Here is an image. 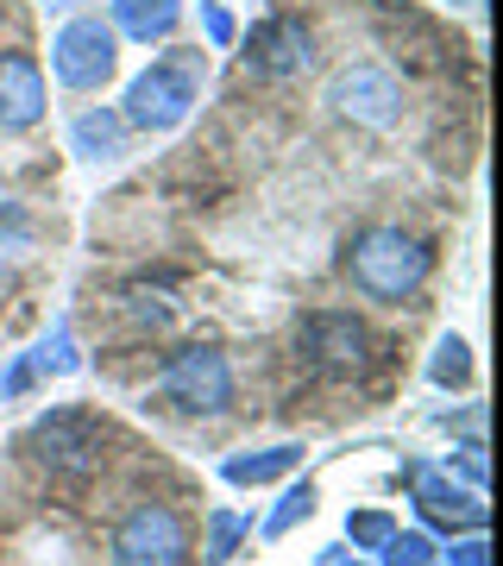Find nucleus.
<instances>
[{"label":"nucleus","mask_w":503,"mask_h":566,"mask_svg":"<svg viewBox=\"0 0 503 566\" xmlns=\"http://www.w3.org/2000/svg\"><path fill=\"white\" fill-rule=\"evenodd\" d=\"M51 63H57V76L70 82V88H95V82L114 76V32L101 20L63 25L57 44H51Z\"/></svg>","instance_id":"nucleus-5"},{"label":"nucleus","mask_w":503,"mask_h":566,"mask_svg":"<svg viewBox=\"0 0 503 566\" xmlns=\"http://www.w3.org/2000/svg\"><path fill=\"white\" fill-rule=\"evenodd\" d=\"M428 271H434V252H428L416 233H402V227H371V233H359L353 252H346V277H353V290L371 296V303H402V296H416L428 283Z\"/></svg>","instance_id":"nucleus-1"},{"label":"nucleus","mask_w":503,"mask_h":566,"mask_svg":"<svg viewBox=\"0 0 503 566\" xmlns=\"http://www.w3.org/2000/svg\"><path fill=\"white\" fill-rule=\"evenodd\" d=\"M245 63H252L259 76H302V70L315 63V39H308L302 20L271 13V20L252 32V44H245Z\"/></svg>","instance_id":"nucleus-6"},{"label":"nucleus","mask_w":503,"mask_h":566,"mask_svg":"<svg viewBox=\"0 0 503 566\" xmlns=\"http://www.w3.org/2000/svg\"><path fill=\"white\" fill-rule=\"evenodd\" d=\"M315 334H322V359H334V365H359L365 327L353 322V315H322V322H315Z\"/></svg>","instance_id":"nucleus-10"},{"label":"nucleus","mask_w":503,"mask_h":566,"mask_svg":"<svg viewBox=\"0 0 503 566\" xmlns=\"http://www.w3.org/2000/svg\"><path fill=\"white\" fill-rule=\"evenodd\" d=\"M76 145L88 151V158H114V151H120V120H114V114H82Z\"/></svg>","instance_id":"nucleus-11"},{"label":"nucleus","mask_w":503,"mask_h":566,"mask_svg":"<svg viewBox=\"0 0 503 566\" xmlns=\"http://www.w3.org/2000/svg\"><path fill=\"white\" fill-rule=\"evenodd\" d=\"M32 245V221H25L20 208L0 202V252H25Z\"/></svg>","instance_id":"nucleus-12"},{"label":"nucleus","mask_w":503,"mask_h":566,"mask_svg":"<svg viewBox=\"0 0 503 566\" xmlns=\"http://www.w3.org/2000/svg\"><path fill=\"white\" fill-rule=\"evenodd\" d=\"M114 566H189V528L177 510L145 504L114 535Z\"/></svg>","instance_id":"nucleus-3"},{"label":"nucleus","mask_w":503,"mask_h":566,"mask_svg":"<svg viewBox=\"0 0 503 566\" xmlns=\"http://www.w3.org/2000/svg\"><path fill=\"white\" fill-rule=\"evenodd\" d=\"M177 0H114V20L133 32V39H164L170 25H177Z\"/></svg>","instance_id":"nucleus-9"},{"label":"nucleus","mask_w":503,"mask_h":566,"mask_svg":"<svg viewBox=\"0 0 503 566\" xmlns=\"http://www.w3.org/2000/svg\"><path fill=\"white\" fill-rule=\"evenodd\" d=\"M39 114H44V70L25 51H7L0 57V126L25 133V126H39Z\"/></svg>","instance_id":"nucleus-7"},{"label":"nucleus","mask_w":503,"mask_h":566,"mask_svg":"<svg viewBox=\"0 0 503 566\" xmlns=\"http://www.w3.org/2000/svg\"><path fill=\"white\" fill-rule=\"evenodd\" d=\"M327 102L340 107L353 126L384 133V126L402 120V82L390 76V70H378V63H359V70H346V76L334 82V95H327Z\"/></svg>","instance_id":"nucleus-4"},{"label":"nucleus","mask_w":503,"mask_h":566,"mask_svg":"<svg viewBox=\"0 0 503 566\" xmlns=\"http://www.w3.org/2000/svg\"><path fill=\"white\" fill-rule=\"evenodd\" d=\"M201 76H208V57H201V51H170V57H158L139 82H133V95H126V120L151 126V133L177 126L182 114L196 107Z\"/></svg>","instance_id":"nucleus-2"},{"label":"nucleus","mask_w":503,"mask_h":566,"mask_svg":"<svg viewBox=\"0 0 503 566\" xmlns=\"http://www.w3.org/2000/svg\"><path fill=\"white\" fill-rule=\"evenodd\" d=\"M164 390H170V403L177 409H227V365L221 353H182L177 365H170V378H164Z\"/></svg>","instance_id":"nucleus-8"}]
</instances>
